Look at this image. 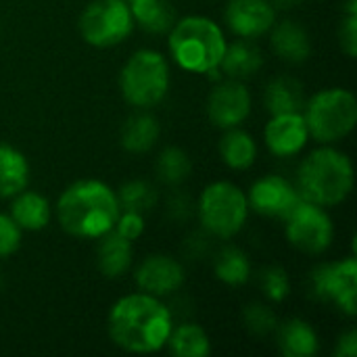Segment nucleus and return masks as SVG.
Segmentation results:
<instances>
[{"label": "nucleus", "instance_id": "1", "mask_svg": "<svg viewBox=\"0 0 357 357\" xmlns=\"http://www.w3.org/2000/svg\"><path fill=\"white\" fill-rule=\"evenodd\" d=\"M172 328V312L159 297L142 291L117 299L107 320L111 341L130 354H155L163 349Z\"/></svg>", "mask_w": 357, "mask_h": 357}, {"label": "nucleus", "instance_id": "2", "mask_svg": "<svg viewBox=\"0 0 357 357\" xmlns=\"http://www.w3.org/2000/svg\"><path fill=\"white\" fill-rule=\"evenodd\" d=\"M117 192L100 180H77L56 203L61 228L75 238H100L119 218Z\"/></svg>", "mask_w": 357, "mask_h": 357}, {"label": "nucleus", "instance_id": "3", "mask_svg": "<svg viewBox=\"0 0 357 357\" xmlns=\"http://www.w3.org/2000/svg\"><path fill=\"white\" fill-rule=\"evenodd\" d=\"M354 188L351 159L331 146L310 153L297 169V192L318 207L341 205Z\"/></svg>", "mask_w": 357, "mask_h": 357}, {"label": "nucleus", "instance_id": "4", "mask_svg": "<svg viewBox=\"0 0 357 357\" xmlns=\"http://www.w3.org/2000/svg\"><path fill=\"white\" fill-rule=\"evenodd\" d=\"M222 27L201 15L184 17L169 29V52L174 61L192 73H213L226 50Z\"/></svg>", "mask_w": 357, "mask_h": 357}, {"label": "nucleus", "instance_id": "5", "mask_svg": "<svg viewBox=\"0 0 357 357\" xmlns=\"http://www.w3.org/2000/svg\"><path fill=\"white\" fill-rule=\"evenodd\" d=\"M303 119L314 140L322 144L339 142L356 128V96L343 88L320 90L305 102Z\"/></svg>", "mask_w": 357, "mask_h": 357}, {"label": "nucleus", "instance_id": "6", "mask_svg": "<svg viewBox=\"0 0 357 357\" xmlns=\"http://www.w3.org/2000/svg\"><path fill=\"white\" fill-rule=\"evenodd\" d=\"M123 98L138 109L159 105L169 90V65L157 50L142 48L134 52L119 73Z\"/></svg>", "mask_w": 357, "mask_h": 357}, {"label": "nucleus", "instance_id": "7", "mask_svg": "<svg viewBox=\"0 0 357 357\" xmlns=\"http://www.w3.org/2000/svg\"><path fill=\"white\" fill-rule=\"evenodd\" d=\"M199 220L218 238H232L241 232L249 215L247 195L232 182L209 184L199 199Z\"/></svg>", "mask_w": 357, "mask_h": 357}, {"label": "nucleus", "instance_id": "8", "mask_svg": "<svg viewBox=\"0 0 357 357\" xmlns=\"http://www.w3.org/2000/svg\"><path fill=\"white\" fill-rule=\"evenodd\" d=\"M134 29V17L126 0H94L79 17L82 38L96 48L123 42Z\"/></svg>", "mask_w": 357, "mask_h": 357}, {"label": "nucleus", "instance_id": "9", "mask_svg": "<svg viewBox=\"0 0 357 357\" xmlns=\"http://www.w3.org/2000/svg\"><path fill=\"white\" fill-rule=\"evenodd\" d=\"M284 232L295 249L310 255H320L331 247L335 226L324 207L301 199V203L284 218Z\"/></svg>", "mask_w": 357, "mask_h": 357}, {"label": "nucleus", "instance_id": "10", "mask_svg": "<svg viewBox=\"0 0 357 357\" xmlns=\"http://www.w3.org/2000/svg\"><path fill=\"white\" fill-rule=\"evenodd\" d=\"M312 289L320 301L333 303L347 316L357 312V261L347 257L341 261H328L314 270Z\"/></svg>", "mask_w": 357, "mask_h": 357}, {"label": "nucleus", "instance_id": "11", "mask_svg": "<svg viewBox=\"0 0 357 357\" xmlns=\"http://www.w3.org/2000/svg\"><path fill=\"white\" fill-rule=\"evenodd\" d=\"M247 203L259 215L284 220L301 203V197L297 192V186H293L287 178L270 174L253 182Z\"/></svg>", "mask_w": 357, "mask_h": 357}, {"label": "nucleus", "instance_id": "12", "mask_svg": "<svg viewBox=\"0 0 357 357\" xmlns=\"http://www.w3.org/2000/svg\"><path fill=\"white\" fill-rule=\"evenodd\" d=\"M251 111V94L241 79H228L215 86L207 98V115L222 130L238 128Z\"/></svg>", "mask_w": 357, "mask_h": 357}, {"label": "nucleus", "instance_id": "13", "mask_svg": "<svg viewBox=\"0 0 357 357\" xmlns=\"http://www.w3.org/2000/svg\"><path fill=\"white\" fill-rule=\"evenodd\" d=\"M224 17L232 33L251 40L272 29L276 23V8L270 0H230Z\"/></svg>", "mask_w": 357, "mask_h": 357}, {"label": "nucleus", "instance_id": "14", "mask_svg": "<svg viewBox=\"0 0 357 357\" xmlns=\"http://www.w3.org/2000/svg\"><path fill=\"white\" fill-rule=\"evenodd\" d=\"M184 268L169 255H149L134 272V280L142 293L165 297L184 284Z\"/></svg>", "mask_w": 357, "mask_h": 357}, {"label": "nucleus", "instance_id": "15", "mask_svg": "<svg viewBox=\"0 0 357 357\" xmlns=\"http://www.w3.org/2000/svg\"><path fill=\"white\" fill-rule=\"evenodd\" d=\"M270 153L276 157H295L299 155L310 138L303 113H282L272 115L264 132Z\"/></svg>", "mask_w": 357, "mask_h": 357}, {"label": "nucleus", "instance_id": "16", "mask_svg": "<svg viewBox=\"0 0 357 357\" xmlns=\"http://www.w3.org/2000/svg\"><path fill=\"white\" fill-rule=\"evenodd\" d=\"M276 341L287 357H314L320 349V341L310 322L301 318L287 320L282 326H276Z\"/></svg>", "mask_w": 357, "mask_h": 357}, {"label": "nucleus", "instance_id": "17", "mask_svg": "<svg viewBox=\"0 0 357 357\" xmlns=\"http://www.w3.org/2000/svg\"><path fill=\"white\" fill-rule=\"evenodd\" d=\"M272 50L287 63H303L310 59L312 42L307 31L295 21H282L272 25Z\"/></svg>", "mask_w": 357, "mask_h": 357}, {"label": "nucleus", "instance_id": "18", "mask_svg": "<svg viewBox=\"0 0 357 357\" xmlns=\"http://www.w3.org/2000/svg\"><path fill=\"white\" fill-rule=\"evenodd\" d=\"M96 264L105 278H119L132 266V241L123 238L115 230H109L98 238Z\"/></svg>", "mask_w": 357, "mask_h": 357}, {"label": "nucleus", "instance_id": "19", "mask_svg": "<svg viewBox=\"0 0 357 357\" xmlns=\"http://www.w3.org/2000/svg\"><path fill=\"white\" fill-rule=\"evenodd\" d=\"M50 203L42 195L25 188L15 195V201L10 205V218L21 230H44L50 222Z\"/></svg>", "mask_w": 357, "mask_h": 357}, {"label": "nucleus", "instance_id": "20", "mask_svg": "<svg viewBox=\"0 0 357 357\" xmlns=\"http://www.w3.org/2000/svg\"><path fill=\"white\" fill-rule=\"evenodd\" d=\"M266 109L272 115H282V113H301L305 107V94L303 86L289 75L274 77L264 94Z\"/></svg>", "mask_w": 357, "mask_h": 357}, {"label": "nucleus", "instance_id": "21", "mask_svg": "<svg viewBox=\"0 0 357 357\" xmlns=\"http://www.w3.org/2000/svg\"><path fill=\"white\" fill-rule=\"evenodd\" d=\"M264 65L261 50L251 44L249 40H238L234 44H226L224 56L220 61V67L230 79H247L253 73H257Z\"/></svg>", "mask_w": 357, "mask_h": 357}, {"label": "nucleus", "instance_id": "22", "mask_svg": "<svg viewBox=\"0 0 357 357\" xmlns=\"http://www.w3.org/2000/svg\"><path fill=\"white\" fill-rule=\"evenodd\" d=\"M29 182V163L21 151L0 142V197H15Z\"/></svg>", "mask_w": 357, "mask_h": 357}, {"label": "nucleus", "instance_id": "23", "mask_svg": "<svg viewBox=\"0 0 357 357\" xmlns=\"http://www.w3.org/2000/svg\"><path fill=\"white\" fill-rule=\"evenodd\" d=\"M159 134H161V128L153 115L136 113L128 117V121L121 126L119 142L128 153H146L155 146Z\"/></svg>", "mask_w": 357, "mask_h": 357}, {"label": "nucleus", "instance_id": "24", "mask_svg": "<svg viewBox=\"0 0 357 357\" xmlns=\"http://www.w3.org/2000/svg\"><path fill=\"white\" fill-rule=\"evenodd\" d=\"M220 157L230 169H249L257 159V144L245 130L230 128L220 140Z\"/></svg>", "mask_w": 357, "mask_h": 357}, {"label": "nucleus", "instance_id": "25", "mask_svg": "<svg viewBox=\"0 0 357 357\" xmlns=\"http://www.w3.org/2000/svg\"><path fill=\"white\" fill-rule=\"evenodd\" d=\"M134 23L151 33L169 31L176 23V10L167 0H130Z\"/></svg>", "mask_w": 357, "mask_h": 357}, {"label": "nucleus", "instance_id": "26", "mask_svg": "<svg viewBox=\"0 0 357 357\" xmlns=\"http://www.w3.org/2000/svg\"><path fill=\"white\" fill-rule=\"evenodd\" d=\"M165 345L176 357H205L211 354L209 335L199 324H180L178 328H172Z\"/></svg>", "mask_w": 357, "mask_h": 357}, {"label": "nucleus", "instance_id": "27", "mask_svg": "<svg viewBox=\"0 0 357 357\" xmlns=\"http://www.w3.org/2000/svg\"><path fill=\"white\" fill-rule=\"evenodd\" d=\"M213 272H215V278L222 280L224 284L238 287V284H245L249 280V276H251V264H249V257L241 249H236V247H224L215 255Z\"/></svg>", "mask_w": 357, "mask_h": 357}, {"label": "nucleus", "instance_id": "28", "mask_svg": "<svg viewBox=\"0 0 357 357\" xmlns=\"http://www.w3.org/2000/svg\"><path fill=\"white\" fill-rule=\"evenodd\" d=\"M155 167H157L159 180L163 184H169V186H176V184L184 182L192 172V163H190L188 155L178 146L163 149Z\"/></svg>", "mask_w": 357, "mask_h": 357}, {"label": "nucleus", "instance_id": "29", "mask_svg": "<svg viewBox=\"0 0 357 357\" xmlns=\"http://www.w3.org/2000/svg\"><path fill=\"white\" fill-rule=\"evenodd\" d=\"M119 209L121 211H136V213H146L155 207L157 203V192L151 184L142 180H132L123 184L117 192Z\"/></svg>", "mask_w": 357, "mask_h": 357}, {"label": "nucleus", "instance_id": "30", "mask_svg": "<svg viewBox=\"0 0 357 357\" xmlns=\"http://www.w3.org/2000/svg\"><path fill=\"white\" fill-rule=\"evenodd\" d=\"M243 322H245V328L253 337H268L278 326L276 314L272 312V307H268L264 303H251L243 312Z\"/></svg>", "mask_w": 357, "mask_h": 357}, {"label": "nucleus", "instance_id": "31", "mask_svg": "<svg viewBox=\"0 0 357 357\" xmlns=\"http://www.w3.org/2000/svg\"><path fill=\"white\" fill-rule=\"evenodd\" d=\"M261 291L274 303L284 301L289 297V293H291V282H289L287 272L282 268H278V266H272V268L264 270V274H261Z\"/></svg>", "mask_w": 357, "mask_h": 357}, {"label": "nucleus", "instance_id": "32", "mask_svg": "<svg viewBox=\"0 0 357 357\" xmlns=\"http://www.w3.org/2000/svg\"><path fill=\"white\" fill-rule=\"evenodd\" d=\"M21 247V228L6 213H0V257L13 255Z\"/></svg>", "mask_w": 357, "mask_h": 357}, {"label": "nucleus", "instance_id": "33", "mask_svg": "<svg viewBox=\"0 0 357 357\" xmlns=\"http://www.w3.org/2000/svg\"><path fill=\"white\" fill-rule=\"evenodd\" d=\"M113 230L128 241H136L144 232V218L142 213H136V211H119V218Z\"/></svg>", "mask_w": 357, "mask_h": 357}, {"label": "nucleus", "instance_id": "34", "mask_svg": "<svg viewBox=\"0 0 357 357\" xmlns=\"http://www.w3.org/2000/svg\"><path fill=\"white\" fill-rule=\"evenodd\" d=\"M341 48L345 50V54L349 59H354L357 52V13H347L343 23H341Z\"/></svg>", "mask_w": 357, "mask_h": 357}, {"label": "nucleus", "instance_id": "35", "mask_svg": "<svg viewBox=\"0 0 357 357\" xmlns=\"http://www.w3.org/2000/svg\"><path fill=\"white\" fill-rule=\"evenodd\" d=\"M337 357H356L357 356V333L356 331H347L345 335L339 337L337 349H335Z\"/></svg>", "mask_w": 357, "mask_h": 357}, {"label": "nucleus", "instance_id": "36", "mask_svg": "<svg viewBox=\"0 0 357 357\" xmlns=\"http://www.w3.org/2000/svg\"><path fill=\"white\" fill-rule=\"evenodd\" d=\"M303 0H274L272 6L274 8H282V10H289V8H297Z\"/></svg>", "mask_w": 357, "mask_h": 357}]
</instances>
